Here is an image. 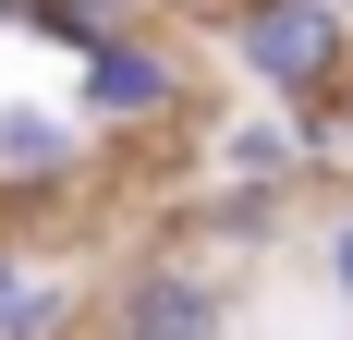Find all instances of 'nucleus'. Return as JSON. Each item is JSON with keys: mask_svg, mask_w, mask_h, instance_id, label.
Returning <instances> with one entry per match:
<instances>
[{"mask_svg": "<svg viewBox=\"0 0 353 340\" xmlns=\"http://www.w3.org/2000/svg\"><path fill=\"white\" fill-rule=\"evenodd\" d=\"M219 49H232V73H244L268 109L317 122V109L341 98V73H353V12L341 0H256L244 25H219Z\"/></svg>", "mask_w": 353, "mask_h": 340, "instance_id": "obj_1", "label": "nucleus"}, {"mask_svg": "<svg viewBox=\"0 0 353 340\" xmlns=\"http://www.w3.org/2000/svg\"><path fill=\"white\" fill-rule=\"evenodd\" d=\"M183 98H195V61H183L171 36L159 25H134V36H110L98 61H73V122H85V134H159V122H183Z\"/></svg>", "mask_w": 353, "mask_h": 340, "instance_id": "obj_2", "label": "nucleus"}, {"mask_svg": "<svg viewBox=\"0 0 353 340\" xmlns=\"http://www.w3.org/2000/svg\"><path fill=\"white\" fill-rule=\"evenodd\" d=\"M219 279L195 268V255H134V268L98 292V328L85 340H219Z\"/></svg>", "mask_w": 353, "mask_h": 340, "instance_id": "obj_3", "label": "nucleus"}, {"mask_svg": "<svg viewBox=\"0 0 353 340\" xmlns=\"http://www.w3.org/2000/svg\"><path fill=\"white\" fill-rule=\"evenodd\" d=\"M85 158H98V134H85L61 98H0V195H12V206L73 195V182H85Z\"/></svg>", "mask_w": 353, "mask_h": 340, "instance_id": "obj_4", "label": "nucleus"}, {"mask_svg": "<svg viewBox=\"0 0 353 340\" xmlns=\"http://www.w3.org/2000/svg\"><path fill=\"white\" fill-rule=\"evenodd\" d=\"M219 182H268V195H292L305 170H317V134L292 122V109H244V122H219Z\"/></svg>", "mask_w": 353, "mask_h": 340, "instance_id": "obj_5", "label": "nucleus"}, {"mask_svg": "<svg viewBox=\"0 0 353 340\" xmlns=\"http://www.w3.org/2000/svg\"><path fill=\"white\" fill-rule=\"evenodd\" d=\"M134 25H146L134 0H25V36L37 49H73V61H98L110 36H134Z\"/></svg>", "mask_w": 353, "mask_h": 340, "instance_id": "obj_6", "label": "nucleus"}, {"mask_svg": "<svg viewBox=\"0 0 353 340\" xmlns=\"http://www.w3.org/2000/svg\"><path fill=\"white\" fill-rule=\"evenodd\" d=\"M73 328H85V304H73V279H49V268L0 304V340H73Z\"/></svg>", "mask_w": 353, "mask_h": 340, "instance_id": "obj_7", "label": "nucleus"}, {"mask_svg": "<svg viewBox=\"0 0 353 340\" xmlns=\"http://www.w3.org/2000/svg\"><path fill=\"white\" fill-rule=\"evenodd\" d=\"M281 206H292V195H268V182H219V195H208V243H256V231H281Z\"/></svg>", "mask_w": 353, "mask_h": 340, "instance_id": "obj_8", "label": "nucleus"}, {"mask_svg": "<svg viewBox=\"0 0 353 340\" xmlns=\"http://www.w3.org/2000/svg\"><path fill=\"white\" fill-rule=\"evenodd\" d=\"M317 268H329V292H341V304H353V206H341V219H329V243H317Z\"/></svg>", "mask_w": 353, "mask_h": 340, "instance_id": "obj_9", "label": "nucleus"}, {"mask_svg": "<svg viewBox=\"0 0 353 340\" xmlns=\"http://www.w3.org/2000/svg\"><path fill=\"white\" fill-rule=\"evenodd\" d=\"M159 12H171V25H244L256 0H159Z\"/></svg>", "mask_w": 353, "mask_h": 340, "instance_id": "obj_10", "label": "nucleus"}, {"mask_svg": "<svg viewBox=\"0 0 353 340\" xmlns=\"http://www.w3.org/2000/svg\"><path fill=\"white\" fill-rule=\"evenodd\" d=\"M305 134H317V146H353V73H341V98H329L317 122H305Z\"/></svg>", "mask_w": 353, "mask_h": 340, "instance_id": "obj_11", "label": "nucleus"}, {"mask_svg": "<svg viewBox=\"0 0 353 340\" xmlns=\"http://www.w3.org/2000/svg\"><path fill=\"white\" fill-rule=\"evenodd\" d=\"M25 279H37V268H25V243L0 231V304H12V292H25Z\"/></svg>", "mask_w": 353, "mask_h": 340, "instance_id": "obj_12", "label": "nucleus"}, {"mask_svg": "<svg viewBox=\"0 0 353 340\" xmlns=\"http://www.w3.org/2000/svg\"><path fill=\"white\" fill-rule=\"evenodd\" d=\"M0 25H25V0H0Z\"/></svg>", "mask_w": 353, "mask_h": 340, "instance_id": "obj_13", "label": "nucleus"}]
</instances>
